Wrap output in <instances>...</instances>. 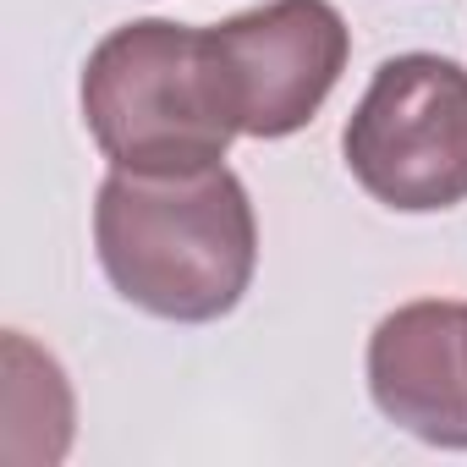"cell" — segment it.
Instances as JSON below:
<instances>
[{
	"label": "cell",
	"mask_w": 467,
	"mask_h": 467,
	"mask_svg": "<svg viewBox=\"0 0 467 467\" xmlns=\"http://www.w3.org/2000/svg\"><path fill=\"white\" fill-rule=\"evenodd\" d=\"M105 281L171 325L225 319L254 286L259 220L237 171H110L94 203Z\"/></svg>",
	"instance_id": "cell-1"
},
{
	"label": "cell",
	"mask_w": 467,
	"mask_h": 467,
	"mask_svg": "<svg viewBox=\"0 0 467 467\" xmlns=\"http://www.w3.org/2000/svg\"><path fill=\"white\" fill-rule=\"evenodd\" d=\"M83 121L116 171H203L243 138L203 28L138 17L110 28L83 67Z\"/></svg>",
	"instance_id": "cell-2"
},
{
	"label": "cell",
	"mask_w": 467,
	"mask_h": 467,
	"mask_svg": "<svg viewBox=\"0 0 467 467\" xmlns=\"http://www.w3.org/2000/svg\"><path fill=\"white\" fill-rule=\"evenodd\" d=\"M341 154L352 182L396 214L456 209L467 198V67L429 50L390 56L347 121Z\"/></svg>",
	"instance_id": "cell-3"
},
{
	"label": "cell",
	"mask_w": 467,
	"mask_h": 467,
	"mask_svg": "<svg viewBox=\"0 0 467 467\" xmlns=\"http://www.w3.org/2000/svg\"><path fill=\"white\" fill-rule=\"evenodd\" d=\"M203 34L243 138L303 132L352 56L347 17L330 0H265Z\"/></svg>",
	"instance_id": "cell-4"
},
{
	"label": "cell",
	"mask_w": 467,
	"mask_h": 467,
	"mask_svg": "<svg viewBox=\"0 0 467 467\" xmlns=\"http://www.w3.org/2000/svg\"><path fill=\"white\" fill-rule=\"evenodd\" d=\"M374 407L440 451H467V303L423 297L368 336Z\"/></svg>",
	"instance_id": "cell-5"
},
{
	"label": "cell",
	"mask_w": 467,
	"mask_h": 467,
	"mask_svg": "<svg viewBox=\"0 0 467 467\" xmlns=\"http://www.w3.org/2000/svg\"><path fill=\"white\" fill-rule=\"evenodd\" d=\"M72 445V385L23 330L6 336V462H61Z\"/></svg>",
	"instance_id": "cell-6"
}]
</instances>
